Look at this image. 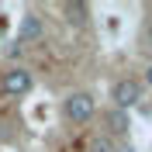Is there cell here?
<instances>
[{
  "label": "cell",
  "instance_id": "3",
  "mask_svg": "<svg viewBox=\"0 0 152 152\" xmlns=\"http://www.w3.org/2000/svg\"><path fill=\"white\" fill-rule=\"evenodd\" d=\"M31 86H35V76H31L24 66H14V69H7V73L0 76V90H4L7 97H28Z\"/></svg>",
  "mask_w": 152,
  "mask_h": 152
},
{
  "label": "cell",
  "instance_id": "8",
  "mask_svg": "<svg viewBox=\"0 0 152 152\" xmlns=\"http://www.w3.org/2000/svg\"><path fill=\"white\" fill-rule=\"evenodd\" d=\"M142 45H145V48L152 52V21L145 24V31H142Z\"/></svg>",
  "mask_w": 152,
  "mask_h": 152
},
{
  "label": "cell",
  "instance_id": "7",
  "mask_svg": "<svg viewBox=\"0 0 152 152\" xmlns=\"http://www.w3.org/2000/svg\"><path fill=\"white\" fill-rule=\"evenodd\" d=\"M90 152H118V142L107 135H94L90 138Z\"/></svg>",
  "mask_w": 152,
  "mask_h": 152
},
{
  "label": "cell",
  "instance_id": "5",
  "mask_svg": "<svg viewBox=\"0 0 152 152\" xmlns=\"http://www.w3.org/2000/svg\"><path fill=\"white\" fill-rule=\"evenodd\" d=\"M42 38H45V21L28 10V14L21 18V24H18V45H35Z\"/></svg>",
  "mask_w": 152,
  "mask_h": 152
},
{
  "label": "cell",
  "instance_id": "9",
  "mask_svg": "<svg viewBox=\"0 0 152 152\" xmlns=\"http://www.w3.org/2000/svg\"><path fill=\"white\" fill-rule=\"evenodd\" d=\"M145 83L152 86V62H149V69H145Z\"/></svg>",
  "mask_w": 152,
  "mask_h": 152
},
{
  "label": "cell",
  "instance_id": "6",
  "mask_svg": "<svg viewBox=\"0 0 152 152\" xmlns=\"http://www.w3.org/2000/svg\"><path fill=\"white\" fill-rule=\"evenodd\" d=\"M62 14H66V24H73V28H83L86 21H90V7L86 4H62Z\"/></svg>",
  "mask_w": 152,
  "mask_h": 152
},
{
  "label": "cell",
  "instance_id": "4",
  "mask_svg": "<svg viewBox=\"0 0 152 152\" xmlns=\"http://www.w3.org/2000/svg\"><path fill=\"white\" fill-rule=\"evenodd\" d=\"M128 132H132V118H128V111L107 107V111H104V135L118 142V138H128Z\"/></svg>",
  "mask_w": 152,
  "mask_h": 152
},
{
  "label": "cell",
  "instance_id": "1",
  "mask_svg": "<svg viewBox=\"0 0 152 152\" xmlns=\"http://www.w3.org/2000/svg\"><path fill=\"white\" fill-rule=\"evenodd\" d=\"M94 114H97L94 94H86V90H73V94H66V100H62V118H66L69 124H86Z\"/></svg>",
  "mask_w": 152,
  "mask_h": 152
},
{
  "label": "cell",
  "instance_id": "2",
  "mask_svg": "<svg viewBox=\"0 0 152 152\" xmlns=\"http://www.w3.org/2000/svg\"><path fill=\"white\" fill-rule=\"evenodd\" d=\"M142 80H135V76H124V80H114L111 86V107H118V111H132L138 100H142Z\"/></svg>",
  "mask_w": 152,
  "mask_h": 152
}]
</instances>
